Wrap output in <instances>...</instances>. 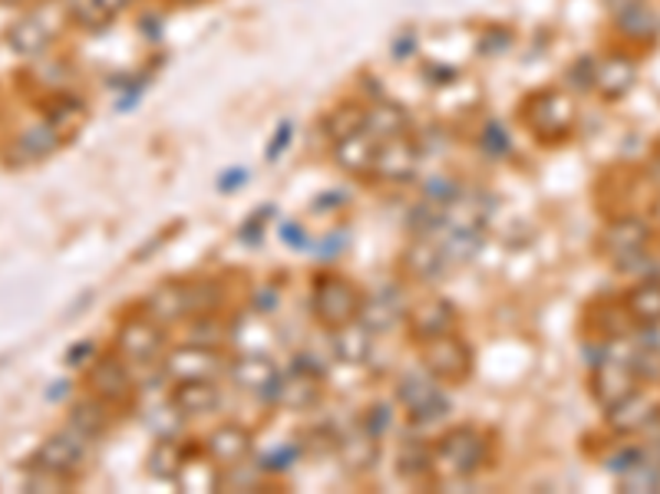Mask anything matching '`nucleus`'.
I'll return each mask as SVG.
<instances>
[{"label": "nucleus", "instance_id": "obj_24", "mask_svg": "<svg viewBox=\"0 0 660 494\" xmlns=\"http://www.w3.org/2000/svg\"><path fill=\"white\" fill-rule=\"evenodd\" d=\"M377 455H380V439L360 419L357 429L340 439V459L350 472H370L377 465Z\"/></svg>", "mask_w": 660, "mask_h": 494}, {"label": "nucleus", "instance_id": "obj_28", "mask_svg": "<svg viewBox=\"0 0 660 494\" xmlns=\"http://www.w3.org/2000/svg\"><path fill=\"white\" fill-rule=\"evenodd\" d=\"M331 337H334V350H337V356H340L344 363H364V360L370 356V340H374V333H370L367 327L350 323V327H344V330H334Z\"/></svg>", "mask_w": 660, "mask_h": 494}, {"label": "nucleus", "instance_id": "obj_19", "mask_svg": "<svg viewBox=\"0 0 660 494\" xmlns=\"http://www.w3.org/2000/svg\"><path fill=\"white\" fill-rule=\"evenodd\" d=\"M317 399H321V380H317V373L307 370V366H294V370L281 373V376H278V386H274V393H271V403H278L281 409H294V413L314 409Z\"/></svg>", "mask_w": 660, "mask_h": 494}, {"label": "nucleus", "instance_id": "obj_12", "mask_svg": "<svg viewBox=\"0 0 660 494\" xmlns=\"http://www.w3.org/2000/svg\"><path fill=\"white\" fill-rule=\"evenodd\" d=\"M162 366H165V376L172 383H178V380H221L228 373V360L218 350L195 347V343L192 347H178L175 353H169L162 360Z\"/></svg>", "mask_w": 660, "mask_h": 494}, {"label": "nucleus", "instance_id": "obj_14", "mask_svg": "<svg viewBox=\"0 0 660 494\" xmlns=\"http://www.w3.org/2000/svg\"><path fill=\"white\" fill-rule=\"evenodd\" d=\"M407 330H410V340L420 347V343L436 340L443 333H456L459 314L450 300H423V304L407 310Z\"/></svg>", "mask_w": 660, "mask_h": 494}, {"label": "nucleus", "instance_id": "obj_9", "mask_svg": "<svg viewBox=\"0 0 660 494\" xmlns=\"http://www.w3.org/2000/svg\"><path fill=\"white\" fill-rule=\"evenodd\" d=\"M86 386H89V396L102 399V403L112 406L116 413H129V409L136 406L132 366H129L119 353H109V356L93 360L89 376H86Z\"/></svg>", "mask_w": 660, "mask_h": 494}, {"label": "nucleus", "instance_id": "obj_3", "mask_svg": "<svg viewBox=\"0 0 660 494\" xmlns=\"http://www.w3.org/2000/svg\"><path fill=\"white\" fill-rule=\"evenodd\" d=\"M89 452H93V439H86L73 426H63L59 432H53L40 442V449L30 459V469L56 475L59 482L73 485L89 469Z\"/></svg>", "mask_w": 660, "mask_h": 494}, {"label": "nucleus", "instance_id": "obj_17", "mask_svg": "<svg viewBox=\"0 0 660 494\" xmlns=\"http://www.w3.org/2000/svg\"><path fill=\"white\" fill-rule=\"evenodd\" d=\"M169 406H172L178 416H185V419L212 416V413L221 406L218 380H178V383H172Z\"/></svg>", "mask_w": 660, "mask_h": 494}, {"label": "nucleus", "instance_id": "obj_6", "mask_svg": "<svg viewBox=\"0 0 660 494\" xmlns=\"http://www.w3.org/2000/svg\"><path fill=\"white\" fill-rule=\"evenodd\" d=\"M116 353L132 366V370H152L162 363L165 353V330L159 320H152L145 310L129 314L119 330H116Z\"/></svg>", "mask_w": 660, "mask_h": 494}, {"label": "nucleus", "instance_id": "obj_23", "mask_svg": "<svg viewBox=\"0 0 660 494\" xmlns=\"http://www.w3.org/2000/svg\"><path fill=\"white\" fill-rule=\"evenodd\" d=\"M621 310L635 327H651L660 323V277H645L638 281L625 297H621Z\"/></svg>", "mask_w": 660, "mask_h": 494}, {"label": "nucleus", "instance_id": "obj_30", "mask_svg": "<svg viewBox=\"0 0 660 494\" xmlns=\"http://www.w3.org/2000/svg\"><path fill=\"white\" fill-rule=\"evenodd\" d=\"M648 175H651V182H654V185H660V152L654 155V162H651V172H648Z\"/></svg>", "mask_w": 660, "mask_h": 494}, {"label": "nucleus", "instance_id": "obj_15", "mask_svg": "<svg viewBox=\"0 0 660 494\" xmlns=\"http://www.w3.org/2000/svg\"><path fill=\"white\" fill-rule=\"evenodd\" d=\"M588 86L598 89L602 99L615 102L625 99L638 79V66L628 56H605V59H588Z\"/></svg>", "mask_w": 660, "mask_h": 494}, {"label": "nucleus", "instance_id": "obj_22", "mask_svg": "<svg viewBox=\"0 0 660 494\" xmlns=\"http://www.w3.org/2000/svg\"><path fill=\"white\" fill-rule=\"evenodd\" d=\"M116 409L112 406H106L102 399H96V396H86V399H79V403H73L69 406V416H66V426H73L76 432H83L86 439H102L109 429H112V422H116Z\"/></svg>", "mask_w": 660, "mask_h": 494}, {"label": "nucleus", "instance_id": "obj_29", "mask_svg": "<svg viewBox=\"0 0 660 494\" xmlns=\"http://www.w3.org/2000/svg\"><path fill=\"white\" fill-rule=\"evenodd\" d=\"M618 26H621L625 33L648 36V33H654V30H658V17H654L648 7H638V3H631V7H625V10L618 13Z\"/></svg>", "mask_w": 660, "mask_h": 494}, {"label": "nucleus", "instance_id": "obj_7", "mask_svg": "<svg viewBox=\"0 0 660 494\" xmlns=\"http://www.w3.org/2000/svg\"><path fill=\"white\" fill-rule=\"evenodd\" d=\"M575 102L565 96V92H555V89H545V92H535L526 109H522V122L532 129V135L545 145H559L572 135L575 129Z\"/></svg>", "mask_w": 660, "mask_h": 494}, {"label": "nucleus", "instance_id": "obj_20", "mask_svg": "<svg viewBox=\"0 0 660 494\" xmlns=\"http://www.w3.org/2000/svg\"><path fill=\"white\" fill-rule=\"evenodd\" d=\"M59 145H63V135H59L50 122H36V125H30L26 132H20V135L13 139L10 155H7V165H10V168L36 165V162L50 158Z\"/></svg>", "mask_w": 660, "mask_h": 494}, {"label": "nucleus", "instance_id": "obj_25", "mask_svg": "<svg viewBox=\"0 0 660 494\" xmlns=\"http://www.w3.org/2000/svg\"><path fill=\"white\" fill-rule=\"evenodd\" d=\"M7 40H10V50H17L23 56H36V53H43L53 43V26L40 13H33V17L17 20L7 30Z\"/></svg>", "mask_w": 660, "mask_h": 494}, {"label": "nucleus", "instance_id": "obj_26", "mask_svg": "<svg viewBox=\"0 0 660 494\" xmlns=\"http://www.w3.org/2000/svg\"><path fill=\"white\" fill-rule=\"evenodd\" d=\"M188 459L182 452V446L175 439H159L149 452V472L155 479H165V482H178V475L185 472Z\"/></svg>", "mask_w": 660, "mask_h": 494}, {"label": "nucleus", "instance_id": "obj_21", "mask_svg": "<svg viewBox=\"0 0 660 494\" xmlns=\"http://www.w3.org/2000/svg\"><path fill=\"white\" fill-rule=\"evenodd\" d=\"M658 419V409L651 406V399L635 389L628 393L621 403H615L612 409H605V422L615 436H635V432H645L651 422Z\"/></svg>", "mask_w": 660, "mask_h": 494}, {"label": "nucleus", "instance_id": "obj_13", "mask_svg": "<svg viewBox=\"0 0 660 494\" xmlns=\"http://www.w3.org/2000/svg\"><path fill=\"white\" fill-rule=\"evenodd\" d=\"M255 449V436L251 429L238 426V422H225L218 426L208 439H205V459L212 462V469L218 472H235L248 462Z\"/></svg>", "mask_w": 660, "mask_h": 494}, {"label": "nucleus", "instance_id": "obj_32", "mask_svg": "<svg viewBox=\"0 0 660 494\" xmlns=\"http://www.w3.org/2000/svg\"><path fill=\"white\" fill-rule=\"evenodd\" d=\"M3 3H13V0H3Z\"/></svg>", "mask_w": 660, "mask_h": 494}, {"label": "nucleus", "instance_id": "obj_16", "mask_svg": "<svg viewBox=\"0 0 660 494\" xmlns=\"http://www.w3.org/2000/svg\"><path fill=\"white\" fill-rule=\"evenodd\" d=\"M450 267H456L446 254V248L433 238V234H413L407 254H403V271L413 277V281H440Z\"/></svg>", "mask_w": 660, "mask_h": 494}, {"label": "nucleus", "instance_id": "obj_11", "mask_svg": "<svg viewBox=\"0 0 660 494\" xmlns=\"http://www.w3.org/2000/svg\"><path fill=\"white\" fill-rule=\"evenodd\" d=\"M331 145H334V162L344 172H350L354 178H374L377 155H380V139H377V132L367 122L357 125L354 132L334 139Z\"/></svg>", "mask_w": 660, "mask_h": 494}, {"label": "nucleus", "instance_id": "obj_2", "mask_svg": "<svg viewBox=\"0 0 660 494\" xmlns=\"http://www.w3.org/2000/svg\"><path fill=\"white\" fill-rule=\"evenodd\" d=\"M367 314V300L360 287L344 274H317L311 284V317L327 330H344L350 323H360Z\"/></svg>", "mask_w": 660, "mask_h": 494}, {"label": "nucleus", "instance_id": "obj_1", "mask_svg": "<svg viewBox=\"0 0 660 494\" xmlns=\"http://www.w3.org/2000/svg\"><path fill=\"white\" fill-rule=\"evenodd\" d=\"M436 482H469L489 469V432L476 426H459L440 436L430 449Z\"/></svg>", "mask_w": 660, "mask_h": 494}, {"label": "nucleus", "instance_id": "obj_5", "mask_svg": "<svg viewBox=\"0 0 660 494\" xmlns=\"http://www.w3.org/2000/svg\"><path fill=\"white\" fill-rule=\"evenodd\" d=\"M420 356H423V370L443 383V386H463L473 380V370H476V353L473 347L456 333H443L436 340H426L416 347Z\"/></svg>", "mask_w": 660, "mask_h": 494}, {"label": "nucleus", "instance_id": "obj_8", "mask_svg": "<svg viewBox=\"0 0 660 494\" xmlns=\"http://www.w3.org/2000/svg\"><path fill=\"white\" fill-rule=\"evenodd\" d=\"M208 307H212V284L175 281V284H162L159 290H152L142 310L165 327V323H178L188 317H202Z\"/></svg>", "mask_w": 660, "mask_h": 494}, {"label": "nucleus", "instance_id": "obj_4", "mask_svg": "<svg viewBox=\"0 0 660 494\" xmlns=\"http://www.w3.org/2000/svg\"><path fill=\"white\" fill-rule=\"evenodd\" d=\"M651 238H654V231H651L648 221H641V218H618V221H612L602 231L598 251H602V257L615 271L635 274V271H641L651 261Z\"/></svg>", "mask_w": 660, "mask_h": 494}, {"label": "nucleus", "instance_id": "obj_18", "mask_svg": "<svg viewBox=\"0 0 660 494\" xmlns=\"http://www.w3.org/2000/svg\"><path fill=\"white\" fill-rule=\"evenodd\" d=\"M228 376L235 380V386H238V389L271 399V393H274V386H278V376H281V370H278V366H274V360H271V356H264V353H245V356H238V360H231V363H228Z\"/></svg>", "mask_w": 660, "mask_h": 494}, {"label": "nucleus", "instance_id": "obj_31", "mask_svg": "<svg viewBox=\"0 0 660 494\" xmlns=\"http://www.w3.org/2000/svg\"><path fill=\"white\" fill-rule=\"evenodd\" d=\"M651 221H654V224H660V195L654 198V201H651Z\"/></svg>", "mask_w": 660, "mask_h": 494}, {"label": "nucleus", "instance_id": "obj_10", "mask_svg": "<svg viewBox=\"0 0 660 494\" xmlns=\"http://www.w3.org/2000/svg\"><path fill=\"white\" fill-rule=\"evenodd\" d=\"M397 396H400V406L403 413L426 426V422H436L450 413V399L443 393V383H436L426 370L423 373H407L400 376V386H397Z\"/></svg>", "mask_w": 660, "mask_h": 494}, {"label": "nucleus", "instance_id": "obj_27", "mask_svg": "<svg viewBox=\"0 0 660 494\" xmlns=\"http://www.w3.org/2000/svg\"><path fill=\"white\" fill-rule=\"evenodd\" d=\"M132 0H76L73 7V20L86 30H99L109 20H116L122 10H129Z\"/></svg>", "mask_w": 660, "mask_h": 494}]
</instances>
